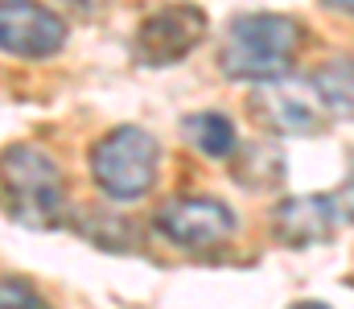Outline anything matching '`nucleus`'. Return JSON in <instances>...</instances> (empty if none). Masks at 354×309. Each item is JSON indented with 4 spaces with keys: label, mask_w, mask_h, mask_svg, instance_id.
Returning a JSON list of instances; mask_svg holds the SVG:
<instances>
[{
    "label": "nucleus",
    "mask_w": 354,
    "mask_h": 309,
    "mask_svg": "<svg viewBox=\"0 0 354 309\" xmlns=\"http://www.w3.org/2000/svg\"><path fill=\"white\" fill-rule=\"evenodd\" d=\"M305 41V29L292 17L280 12H248L235 17L218 54L223 75L243 79V83H268L284 79L297 62V50Z\"/></svg>",
    "instance_id": "obj_1"
},
{
    "label": "nucleus",
    "mask_w": 354,
    "mask_h": 309,
    "mask_svg": "<svg viewBox=\"0 0 354 309\" xmlns=\"http://www.w3.org/2000/svg\"><path fill=\"white\" fill-rule=\"evenodd\" d=\"M66 41V21L37 0H0V50L12 58H50Z\"/></svg>",
    "instance_id": "obj_6"
},
{
    "label": "nucleus",
    "mask_w": 354,
    "mask_h": 309,
    "mask_svg": "<svg viewBox=\"0 0 354 309\" xmlns=\"http://www.w3.org/2000/svg\"><path fill=\"white\" fill-rule=\"evenodd\" d=\"M0 309H50V301L21 277L0 281Z\"/></svg>",
    "instance_id": "obj_11"
},
{
    "label": "nucleus",
    "mask_w": 354,
    "mask_h": 309,
    "mask_svg": "<svg viewBox=\"0 0 354 309\" xmlns=\"http://www.w3.org/2000/svg\"><path fill=\"white\" fill-rule=\"evenodd\" d=\"M157 169H161V144L153 140V132L124 124L111 128L107 136L95 140L91 149V174L95 186L115 198V203H136L157 186Z\"/></svg>",
    "instance_id": "obj_3"
},
{
    "label": "nucleus",
    "mask_w": 354,
    "mask_h": 309,
    "mask_svg": "<svg viewBox=\"0 0 354 309\" xmlns=\"http://www.w3.org/2000/svg\"><path fill=\"white\" fill-rule=\"evenodd\" d=\"M309 91L326 103V111H334V115H342V120H346V115H351V103H354L351 58H334V62H326V66L309 79Z\"/></svg>",
    "instance_id": "obj_10"
},
{
    "label": "nucleus",
    "mask_w": 354,
    "mask_h": 309,
    "mask_svg": "<svg viewBox=\"0 0 354 309\" xmlns=\"http://www.w3.org/2000/svg\"><path fill=\"white\" fill-rule=\"evenodd\" d=\"M351 218V190L342 194H305V198H284L272 210V231L288 247H313L334 239Z\"/></svg>",
    "instance_id": "obj_4"
},
{
    "label": "nucleus",
    "mask_w": 354,
    "mask_h": 309,
    "mask_svg": "<svg viewBox=\"0 0 354 309\" xmlns=\"http://www.w3.org/2000/svg\"><path fill=\"white\" fill-rule=\"evenodd\" d=\"M185 136L194 140V149L198 153H206V157H214V161H223V157H231L235 153V124L223 115V111H198V115H189L185 120Z\"/></svg>",
    "instance_id": "obj_9"
},
{
    "label": "nucleus",
    "mask_w": 354,
    "mask_h": 309,
    "mask_svg": "<svg viewBox=\"0 0 354 309\" xmlns=\"http://www.w3.org/2000/svg\"><path fill=\"white\" fill-rule=\"evenodd\" d=\"M326 8H334V12H351L354 8V0H322Z\"/></svg>",
    "instance_id": "obj_12"
},
{
    "label": "nucleus",
    "mask_w": 354,
    "mask_h": 309,
    "mask_svg": "<svg viewBox=\"0 0 354 309\" xmlns=\"http://www.w3.org/2000/svg\"><path fill=\"white\" fill-rule=\"evenodd\" d=\"M288 309H330V306H322V301H297V306H288Z\"/></svg>",
    "instance_id": "obj_13"
},
{
    "label": "nucleus",
    "mask_w": 354,
    "mask_h": 309,
    "mask_svg": "<svg viewBox=\"0 0 354 309\" xmlns=\"http://www.w3.org/2000/svg\"><path fill=\"white\" fill-rule=\"evenodd\" d=\"M0 206L21 227H54L66 210V178L58 161L37 144H12L0 153Z\"/></svg>",
    "instance_id": "obj_2"
},
{
    "label": "nucleus",
    "mask_w": 354,
    "mask_h": 309,
    "mask_svg": "<svg viewBox=\"0 0 354 309\" xmlns=\"http://www.w3.org/2000/svg\"><path fill=\"white\" fill-rule=\"evenodd\" d=\"M206 37V12L198 4H174L153 12L136 29V62L145 66H169L181 62L198 41Z\"/></svg>",
    "instance_id": "obj_7"
},
{
    "label": "nucleus",
    "mask_w": 354,
    "mask_h": 309,
    "mask_svg": "<svg viewBox=\"0 0 354 309\" xmlns=\"http://www.w3.org/2000/svg\"><path fill=\"white\" fill-rule=\"evenodd\" d=\"M252 115H256L264 128L284 132V136H313V132H322V115H317L313 100H309L301 87L280 83V79H268V83L256 87V95H252Z\"/></svg>",
    "instance_id": "obj_8"
},
{
    "label": "nucleus",
    "mask_w": 354,
    "mask_h": 309,
    "mask_svg": "<svg viewBox=\"0 0 354 309\" xmlns=\"http://www.w3.org/2000/svg\"><path fill=\"white\" fill-rule=\"evenodd\" d=\"M153 227L177 247H214L235 235V210L223 198H174L153 214Z\"/></svg>",
    "instance_id": "obj_5"
}]
</instances>
